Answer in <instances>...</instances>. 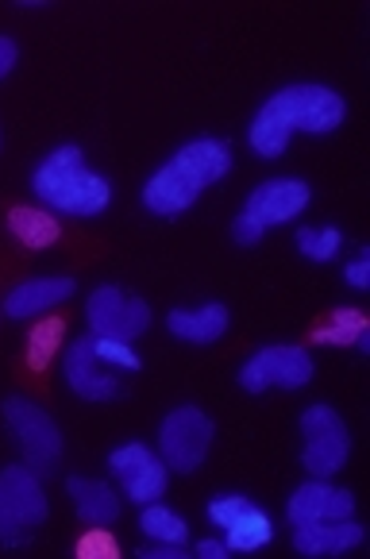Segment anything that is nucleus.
I'll return each instance as SVG.
<instances>
[{"label": "nucleus", "instance_id": "27", "mask_svg": "<svg viewBox=\"0 0 370 559\" xmlns=\"http://www.w3.org/2000/svg\"><path fill=\"white\" fill-rule=\"evenodd\" d=\"M263 236H266V228L259 221H251L247 213H239L236 221H231V239H236L239 247H255Z\"/></svg>", "mask_w": 370, "mask_h": 559}, {"label": "nucleus", "instance_id": "12", "mask_svg": "<svg viewBox=\"0 0 370 559\" xmlns=\"http://www.w3.org/2000/svg\"><path fill=\"white\" fill-rule=\"evenodd\" d=\"M309 201H313L309 181H301V178H271V181H263V186H255V190H251L243 213L251 216V221L263 224V228H274V224L297 221V216L309 209Z\"/></svg>", "mask_w": 370, "mask_h": 559}, {"label": "nucleus", "instance_id": "17", "mask_svg": "<svg viewBox=\"0 0 370 559\" xmlns=\"http://www.w3.org/2000/svg\"><path fill=\"white\" fill-rule=\"evenodd\" d=\"M67 490H70V498H74V510L82 525H105V528L116 525V518H120V493L108 483L74 475V478H67Z\"/></svg>", "mask_w": 370, "mask_h": 559}, {"label": "nucleus", "instance_id": "2", "mask_svg": "<svg viewBox=\"0 0 370 559\" xmlns=\"http://www.w3.org/2000/svg\"><path fill=\"white\" fill-rule=\"evenodd\" d=\"M231 170V147L224 140H193L143 186V205L155 216H178L198 205L201 193Z\"/></svg>", "mask_w": 370, "mask_h": 559}, {"label": "nucleus", "instance_id": "29", "mask_svg": "<svg viewBox=\"0 0 370 559\" xmlns=\"http://www.w3.org/2000/svg\"><path fill=\"white\" fill-rule=\"evenodd\" d=\"M16 58H20V47L9 39V35H0V82L16 70Z\"/></svg>", "mask_w": 370, "mask_h": 559}, {"label": "nucleus", "instance_id": "13", "mask_svg": "<svg viewBox=\"0 0 370 559\" xmlns=\"http://www.w3.org/2000/svg\"><path fill=\"white\" fill-rule=\"evenodd\" d=\"M355 513V493L344 486H329V478L301 483L286 502L289 525H317V521H344Z\"/></svg>", "mask_w": 370, "mask_h": 559}, {"label": "nucleus", "instance_id": "10", "mask_svg": "<svg viewBox=\"0 0 370 559\" xmlns=\"http://www.w3.org/2000/svg\"><path fill=\"white\" fill-rule=\"evenodd\" d=\"M108 471L120 478L123 493L132 498L135 506H147V502H158L166 493V463L151 452L147 444H123L108 455Z\"/></svg>", "mask_w": 370, "mask_h": 559}, {"label": "nucleus", "instance_id": "21", "mask_svg": "<svg viewBox=\"0 0 370 559\" xmlns=\"http://www.w3.org/2000/svg\"><path fill=\"white\" fill-rule=\"evenodd\" d=\"M62 336H67L62 317H43L39 324H32V332H27V367L43 374L50 367V359L62 352Z\"/></svg>", "mask_w": 370, "mask_h": 559}, {"label": "nucleus", "instance_id": "7", "mask_svg": "<svg viewBox=\"0 0 370 559\" xmlns=\"http://www.w3.org/2000/svg\"><path fill=\"white\" fill-rule=\"evenodd\" d=\"M4 425L12 428V437H16L20 452H24V463L35 475L58 471L67 444H62V432H58V425L50 420L47 409L32 405L27 397H9L4 402Z\"/></svg>", "mask_w": 370, "mask_h": 559}, {"label": "nucleus", "instance_id": "26", "mask_svg": "<svg viewBox=\"0 0 370 559\" xmlns=\"http://www.w3.org/2000/svg\"><path fill=\"white\" fill-rule=\"evenodd\" d=\"M247 506H251V498H243V493H213L208 506H205V513H208V521L224 533V528H228L231 521L247 510Z\"/></svg>", "mask_w": 370, "mask_h": 559}, {"label": "nucleus", "instance_id": "24", "mask_svg": "<svg viewBox=\"0 0 370 559\" xmlns=\"http://www.w3.org/2000/svg\"><path fill=\"white\" fill-rule=\"evenodd\" d=\"M93 352H97V359L105 362V367H112L116 374H135V370L143 367V359L132 352V344H123V340H105V336H93Z\"/></svg>", "mask_w": 370, "mask_h": 559}, {"label": "nucleus", "instance_id": "20", "mask_svg": "<svg viewBox=\"0 0 370 559\" xmlns=\"http://www.w3.org/2000/svg\"><path fill=\"white\" fill-rule=\"evenodd\" d=\"M362 336H367V313H362V309H332L313 329V344H324V347L359 344Z\"/></svg>", "mask_w": 370, "mask_h": 559}, {"label": "nucleus", "instance_id": "18", "mask_svg": "<svg viewBox=\"0 0 370 559\" xmlns=\"http://www.w3.org/2000/svg\"><path fill=\"white\" fill-rule=\"evenodd\" d=\"M9 231L32 251H43V247H55L62 239V224L55 221V213L47 209H12L9 213Z\"/></svg>", "mask_w": 370, "mask_h": 559}, {"label": "nucleus", "instance_id": "11", "mask_svg": "<svg viewBox=\"0 0 370 559\" xmlns=\"http://www.w3.org/2000/svg\"><path fill=\"white\" fill-rule=\"evenodd\" d=\"M62 370H67V382L82 402H116L123 394V382L116 379V370L105 367L93 352V336H82L67 347L62 355Z\"/></svg>", "mask_w": 370, "mask_h": 559}, {"label": "nucleus", "instance_id": "4", "mask_svg": "<svg viewBox=\"0 0 370 559\" xmlns=\"http://www.w3.org/2000/svg\"><path fill=\"white\" fill-rule=\"evenodd\" d=\"M213 440H216V420L205 409H198V405H178L158 425V460L166 463V471L193 475L205 463Z\"/></svg>", "mask_w": 370, "mask_h": 559}, {"label": "nucleus", "instance_id": "14", "mask_svg": "<svg viewBox=\"0 0 370 559\" xmlns=\"http://www.w3.org/2000/svg\"><path fill=\"white\" fill-rule=\"evenodd\" d=\"M74 294H77L74 278H27L9 289L4 313H9L12 321H27V317H43V313H50V309H58V305L70 301Z\"/></svg>", "mask_w": 370, "mask_h": 559}, {"label": "nucleus", "instance_id": "28", "mask_svg": "<svg viewBox=\"0 0 370 559\" xmlns=\"http://www.w3.org/2000/svg\"><path fill=\"white\" fill-rule=\"evenodd\" d=\"M344 278H347V286H351V289H367L370 286V251H367V247H362L359 255L344 266Z\"/></svg>", "mask_w": 370, "mask_h": 559}, {"label": "nucleus", "instance_id": "15", "mask_svg": "<svg viewBox=\"0 0 370 559\" xmlns=\"http://www.w3.org/2000/svg\"><path fill=\"white\" fill-rule=\"evenodd\" d=\"M367 540L359 521H317V525H294V548L301 556H344Z\"/></svg>", "mask_w": 370, "mask_h": 559}, {"label": "nucleus", "instance_id": "5", "mask_svg": "<svg viewBox=\"0 0 370 559\" xmlns=\"http://www.w3.org/2000/svg\"><path fill=\"white\" fill-rule=\"evenodd\" d=\"M50 506L32 467H0V544H24L47 521Z\"/></svg>", "mask_w": 370, "mask_h": 559}, {"label": "nucleus", "instance_id": "30", "mask_svg": "<svg viewBox=\"0 0 370 559\" xmlns=\"http://www.w3.org/2000/svg\"><path fill=\"white\" fill-rule=\"evenodd\" d=\"M181 556H186L181 544H147V548H140V559H181Z\"/></svg>", "mask_w": 370, "mask_h": 559}, {"label": "nucleus", "instance_id": "16", "mask_svg": "<svg viewBox=\"0 0 370 559\" xmlns=\"http://www.w3.org/2000/svg\"><path fill=\"white\" fill-rule=\"evenodd\" d=\"M166 329H170V336H178L181 344L208 347L228 332V305L208 301V305H198V309H170V313H166Z\"/></svg>", "mask_w": 370, "mask_h": 559}, {"label": "nucleus", "instance_id": "31", "mask_svg": "<svg viewBox=\"0 0 370 559\" xmlns=\"http://www.w3.org/2000/svg\"><path fill=\"white\" fill-rule=\"evenodd\" d=\"M193 551H198L201 559H224V556H228V544L216 540V536H208V540H201Z\"/></svg>", "mask_w": 370, "mask_h": 559}, {"label": "nucleus", "instance_id": "22", "mask_svg": "<svg viewBox=\"0 0 370 559\" xmlns=\"http://www.w3.org/2000/svg\"><path fill=\"white\" fill-rule=\"evenodd\" d=\"M140 528L151 536L155 544H190V521L178 518L170 506L163 502H147L143 506V518H140Z\"/></svg>", "mask_w": 370, "mask_h": 559}, {"label": "nucleus", "instance_id": "8", "mask_svg": "<svg viewBox=\"0 0 370 559\" xmlns=\"http://www.w3.org/2000/svg\"><path fill=\"white\" fill-rule=\"evenodd\" d=\"M313 355L301 344H266L239 367V386L247 394L263 390H301L313 382Z\"/></svg>", "mask_w": 370, "mask_h": 559}, {"label": "nucleus", "instance_id": "9", "mask_svg": "<svg viewBox=\"0 0 370 559\" xmlns=\"http://www.w3.org/2000/svg\"><path fill=\"white\" fill-rule=\"evenodd\" d=\"M85 321H89L93 336L105 340H123L132 344L143 332L151 329V309L143 297L123 294L120 286H100L89 294V305H85Z\"/></svg>", "mask_w": 370, "mask_h": 559}, {"label": "nucleus", "instance_id": "1", "mask_svg": "<svg viewBox=\"0 0 370 559\" xmlns=\"http://www.w3.org/2000/svg\"><path fill=\"white\" fill-rule=\"evenodd\" d=\"M347 120V100L329 85H286V90L271 93L263 108L255 112L251 128H247V143L259 158H278L289 147V135L309 132V135H329Z\"/></svg>", "mask_w": 370, "mask_h": 559}, {"label": "nucleus", "instance_id": "19", "mask_svg": "<svg viewBox=\"0 0 370 559\" xmlns=\"http://www.w3.org/2000/svg\"><path fill=\"white\" fill-rule=\"evenodd\" d=\"M271 540H274V521L266 518L255 502L247 506V510L239 513L228 528H224V544H228V551H259Z\"/></svg>", "mask_w": 370, "mask_h": 559}, {"label": "nucleus", "instance_id": "25", "mask_svg": "<svg viewBox=\"0 0 370 559\" xmlns=\"http://www.w3.org/2000/svg\"><path fill=\"white\" fill-rule=\"evenodd\" d=\"M74 551L82 559H116L120 556V544H116V536L108 533L105 525H89L82 536H77Z\"/></svg>", "mask_w": 370, "mask_h": 559}, {"label": "nucleus", "instance_id": "3", "mask_svg": "<svg viewBox=\"0 0 370 559\" xmlns=\"http://www.w3.org/2000/svg\"><path fill=\"white\" fill-rule=\"evenodd\" d=\"M32 190L50 213L62 216H82L93 221L108 209L112 201V186L108 178L93 174L82 158V147L67 143V147H55L32 174Z\"/></svg>", "mask_w": 370, "mask_h": 559}, {"label": "nucleus", "instance_id": "6", "mask_svg": "<svg viewBox=\"0 0 370 559\" xmlns=\"http://www.w3.org/2000/svg\"><path fill=\"white\" fill-rule=\"evenodd\" d=\"M351 437L332 405H309L301 413V467L313 478H332L347 467Z\"/></svg>", "mask_w": 370, "mask_h": 559}, {"label": "nucleus", "instance_id": "23", "mask_svg": "<svg viewBox=\"0 0 370 559\" xmlns=\"http://www.w3.org/2000/svg\"><path fill=\"white\" fill-rule=\"evenodd\" d=\"M339 247H344L339 228H297V251L309 263H329V259L339 255Z\"/></svg>", "mask_w": 370, "mask_h": 559}]
</instances>
